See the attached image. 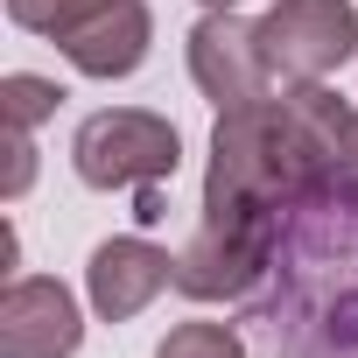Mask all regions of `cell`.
<instances>
[{
    "instance_id": "3957f363",
    "label": "cell",
    "mask_w": 358,
    "mask_h": 358,
    "mask_svg": "<svg viewBox=\"0 0 358 358\" xmlns=\"http://www.w3.org/2000/svg\"><path fill=\"white\" fill-rule=\"evenodd\" d=\"M260 57L281 92L323 85L358 57V8L351 0H274L260 15Z\"/></svg>"
},
{
    "instance_id": "6da1fadb",
    "label": "cell",
    "mask_w": 358,
    "mask_h": 358,
    "mask_svg": "<svg viewBox=\"0 0 358 358\" xmlns=\"http://www.w3.org/2000/svg\"><path fill=\"white\" fill-rule=\"evenodd\" d=\"M351 106L330 85H295L253 106L218 113L211 169H204V218L176 253V288L190 302H253L274 274L281 232L295 204L337 176Z\"/></svg>"
},
{
    "instance_id": "5bb4252c",
    "label": "cell",
    "mask_w": 358,
    "mask_h": 358,
    "mask_svg": "<svg viewBox=\"0 0 358 358\" xmlns=\"http://www.w3.org/2000/svg\"><path fill=\"white\" fill-rule=\"evenodd\" d=\"M204 8H239V0H204Z\"/></svg>"
},
{
    "instance_id": "5b68a950",
    "label": "cell",
    "mask_w": 358,
    "mask_h": 358,
    "mask_svg": "<svg viewBox=\"0 0 358 358\" xmlns=\"http://www.w3.org/2000/svg\"><path fill=\"white\" fill-rule=\"evenodd\" d=\"M85 316L78 295L50 274H15L0 295V358H78Z\"/></svg>"
},
{
    "instance_id": "52a82bcc",
    "label": "cell",
    "mask_w": 358,
    "mask_h": 358,
    "mask_svg": "<svg viewBox=\"0 0 358 358\" xmlns=\"http://www.w3.org/2000/svg\"><path fill=\"white\" fill-rule=\"evenodd\" d=\"M148 43H155V15H148V0H120V8L92 15L78 36H64L57 50L71 57L78 78L113 85V78H134V71L148 64Z\"/></svg>"
},
{
    "instance_id": "30bf717a",
    "label": "cell",
    "mask_w": 358,
    "mask_h": 358,
    "mask_svg": "<svg viewBox=\"0 0 358 358\" xmlns=\"http://www.w3.org/2000/svg\"><path fill=\"white\" fill-rule=\"evenodd\" d=\"M155 358H246V337L232 330V323H176L162 344H155Z\"/></svg>"
},
{
    "instance_id": "4fadbf2b",
    "label": "cell",
    "mask_w": 358,
    "mask_h": 358,
    "mask_svg": "<svg viewBox=\"0 0 358 358\" xmlns=\"http://www.w3.org/2000/svg\"><path fill=\"white\" fill-rule=\"evenodd\" d=\"M337 169H344L351 183H358V113L344 120V148H337Z\"/></svg>"
},
{
    "instance_id": "8fae6325",
    "label": "cell",
    "mask_w": 358,
    "mask_h": 358,
    "mask_svg": "<svg viewBox=\"0 0 358 358\" xmlns=\"http://www.w3.org/2000/svg\"><path fill=\"white\" fill-rule=\"evenodd\" d=\"M36 183V134H8V197Z\"/></svg>"
},
{
    "instance_id": "9c48e42d",
    "label": "cell",
    "mask_w": 358,
    "mask_h": 358,
    "mask_svg": "<svg viewBox=\"0 0 358 358\" xmlns=\"http://www.w3.org/2000/svg\"><path fill=\"white\" fill-rule=\"evenodd\" d=\"M64 106V85L57 78H36V71H15L0 85V113H8V134H36L43 120H57Z\"/></svg>"
},
{
    "instance_id": "277c9868",
    "label": "cell",
    "mask_w": 358,
    "mask_h": 358,
    "mask_svg": "<svg viewBox=\"0 0 358 358\" xmlns=\"http://www.w3.org/2000/svg\"><path fill=\"white\" fill-rule=\"evenodd\" d=\"M190 78L218 113L281 92L267 78V57H260V22H246L239 8H204V22L190 29Z\"/></svg>"
},
{
    "instance_id": "7a4b0ae2",
    "label": "cell",
    "mask_w": 358,
    "mask_h": 358,
    "mask_svg": "<svg viewBox=\"0 0 358 358\" xmlns=\"http://www.w3.org/2000/svg\"><path fill=\"white\" fill-rule=\"evenodd\" d=\"M71 169L85 190H155L183 169V134L148 106H106L71 134Z\"/></svg>"
},
{
    "instance_id": "7c38bea8",
    "label": "cell",
    "mask_w": 358,
    "mask_h": 358,
    "mask_svg": "<svg viewBox=\"0 0 358 358\" xmlns=\"http://www.w3.org/2000/svg\"><path fill=\"white\" fill-rule=\"evenodd\" d=\"M134 218H141V225H162V218H169V197H162V183H155V190H134Z\"/></svg>"
},
{
    "instance_id": "ba28073f",
    "label": "cell",
    "mask_w": 358,
    "mask_h": 358,
    "mask_svg": "<svg viewBox=\"0 0 358 358\" xmlns=\"http://www.w3.org/2000/svg\"><path fill=\"white\" fill-rule=\"evenodd\" d=\"M106 8H120V0H8V22L29 29V36L64 43V36H78V29H85L92 15H106Z\"/></svg>"
},
{
    "instance_id": "8992f818",
    "label": "cell",
    "mask_w": 358,
    "mask_h": 358,
    "mask_svg": "<svg viewBox=\"0 0 358 358\" xmlns=\"http://www.w3.org/2000/svg\"><path fill=\"white\" fill-rule=\"evenodd\" d=\"M162 288H176V260H169L155 239H141V232H120V239L92 246L85 295H92V309H99L106 323H127V316H141V309H148Z\"/></svg>"
}]
</instances>
